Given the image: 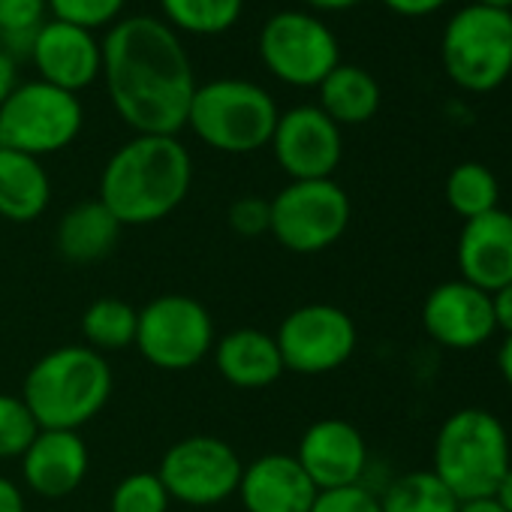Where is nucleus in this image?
Segmentation results:
<instances>
[{"mask_svg":"<svg viewBox=\"0 0 512 512\" xmlns=\"http://www.w3.org/2000/svg\"><path fill=\"white\" fill-rule=\"evenodd\" d=\"M103 85L115 115L139 136L187 127L196 73L181 37L157 16H124L103 37Z\"/></svg>","mask_w":512,"mask_h":512,"instance_id":"obj_1","label":"nucleus"},{"mask_svg":"<svg viewBox=\"0 0 512 512\" xmlns=\"http://www.w3.org/2000/svg\"><path fill=\"white\" fill-rule=\"evenodd\" d=\"M193 187V157L178 136H133L100 172V202L121 226L166 220Z\"/></svg>","mask_w":512,"mask_h":512,"instance_id":"obj_2","label":"nucleus"},{"mask_svg":"<svg viewBox=\"0 0 512 512\" xmlns=\"http://www.w3.org/2000/svg\"><path fill=\"white\" fill-rule=\"evenodd\" d=\"M115 389L112 365L85 344H64L40 356L22 386V401L46 431H79L94 422Z\"/></svg>","mask_w":512,"mask_h":512,"instance_id":"obj_3","label":"nucleus"},{"mask_svg":"<svg viewBox=\"0 0 512 512\" xmlns=\"http://www.w3.org/2000/svg\"><path fill=\"white\" fill-rule=\"evenodd\" d=\"M512 467L506 425L485 407H461L434 437V473L458 500L491 497Z\"/></svg>","mask_w":512,"mask_h":512,"instance_id":"obj_4","label":"nucleus"},{"mask_svg":"<svg viewBox=\"0 0 512 512\" xmlns=\"http://www.w3.org/2000/svg\"><path fill=\"white\" fill-rule=\"evenodd\" d=\"M278 115L281 109L263 85L226 76L196 85L187 127L211 151L253 154L272 142Z\"/></svg>","mask_w":512,"mask_h":512,"instance_id":"obj_5","label":"nucleus"},{"mask_svg":"<svg viewBox=\"0 0 512 512\" xmlns=\"http://www.w3.org/2000/svg\"><path fill=\"white\" fill-rule=\"evenodd\" d=\"M440 61L461 91H497L512 76V10L461 7L443 28Z\"/></svg>","mask_w":512,"mask_h":512,"instance_id":"obj_6","label":"nucleus"},{"mask_svg":"<svg viewBox=\"0 0 512 512\" xmlns=\"http://www.w3.org/2000/svg\"><path fill=\"white\" fill-rule=\"evenodd\" d=\"M82 127V100L43 79L19 82L0 106V145L37 160L70 148Z\"/></svg>","mask_w":512,"mask_h":512,"instance_id":"obj_7","label":"nucleus"},{"mask_svg":"<svg viewBox=\"0 0 512 512\" xmlns=\"http://www.w3.org/2000/svg\"><path fill=\"white\" fill-rule=\"evenodd\" d=\"M256 55L272 79L290 88H320L341 64V43L317 13L281 10L263 22Z\"/></svg>","mask_w":512,"mask_h":512,"instance_id":"obj_8","label":"nucleus"},{"mask_svg":"<svg viewBox=\"0 0 512 512\" xmlns=\"http://www.w3.org/2000/svg\"><path fill=\"white\" fill-rule=\"evenodd\" d=\"M275 241L290 253H323L338 244L353 220V202L335 178L290 181L272 199Z\"/></svg>","mask_w":512,"mask_h":512,"instance_id":"obj_9","label":"nucleus"},{"mask_svg":"<svg viewBox=\"0 0 512 512\" xmlns=\"http://www.w3.org/2000/svg\"><path fill=\"white\" fill-rule=\"evenodd\" d=\"M217 341L214 317L187 293H163L139 308L136 350L157 371H190L211 356Z\"/></svg>","mask_w":512,"mask_h":512,"instance_id":"obj_10","label":"nucleus"},{"mask_svg":"<svg viewBox=\"0 0 512 512\" xmlns=\"http://www.w3.org/2000/svg\"><path fill=\"white\" fill-rule=\"evenodd\" d=\"M244 461L214 434H190L175 440L157 467V476L172 500L184 506H217L238 494Z\"/></svg>","mask_w":512,"mask_h":512,"instance_id":"obj_11","label":"nucleus"},{"mask_svg":"<svg viewBox=\"0 0 512 512\" xmlns=\"http://www.w3.org/2000/svg\"><path fill=\"white\" fill-rule=\"evenodd\" d=\"M284 368L302 377H320L344 368L359 344L353 317L329 302H311L290 311L275 332Z\"/></svg>","mask_w":512,"mask_h":512,"instance_id":"obj_12","label":"nucleus"},{"mask_svg":"<svg viewBox=\"0 0 512 512\" xmlns=\"http://www.w3.org/2000/svg\"><path fill=\"white\" fill-rule=\"evenodd\" d=\"M269 145L290 181L332 178L344 160L341 127L314 103L281 112Z\"/></svg>","mask_w":512,"mask_h":512,"instance_id":"obj_13","label":"nucleus"},{"mask_svg":"<svg viewBox=\"0 0 512 512\" xmlns=\"http://www.w3.org/2000/svg\"><path fill=\"white\" fill-rule=\"evenodd\" d=\"M422 326L428 338L446 350H476L497 332L491 296L467 281H443L422 302Z\"/></svg>","mask_w":512,"mask_h":512,"instance_id":"obj_14","label":"nucleus"},{"mask_svg":"<svg viewBox=\"0 0 512 512\" xmlns=\"http://www.w3.org/2000/svg\"><path fill=\"white\" fill-rule=\"evenodd\" d=\"M28 58L37 67V79L76 97L97 85L103 76V40H97V34L85 28L58 19H49L40 28L28 49Z\"/></svg>","mask_w":512,"mask_h":512,"instance_id":"obj_15","label":"nucleus"},{"mask_svg":"<svg viewBox=\"0 0 512 512\" xmlns=\"http://www.w3.org/2000/svg\"><path fill=\"white\" fill-rule=\"evenodd\" d=\"M296 458L317 485V491L347 488L365 482L368 443L353 422L326 416L305 428Z\"/></svg>","mask_w":512,"mask_h":512,"instance_id":"obj_16","label":"nucleus"},{"mask_svg":"<svg viewBox=\"0 0 512 512\" xmlns=\"http://www.w3.org/2000/svg\"><path fill=\"white\" fill-rule=\"evenodd\" d=\"M455 260L461 281L479 287L488 296L512 284V214L494 208L488 214L464 220Z\"/></svg>","mask_w":512,"mask_h":512,"instance_id":"obj_17","label":"nucleus"},{"mask_svg":"<svg viewBox=\"0 0 512 512\" xmlns=\"http://www.w3.org/2000/svg\"><path fill=\"white\" fill-rule=\"evenodd\" d=\"M317 494V485L290 452L253 458L238 482V500L247 512H311Z\"/></svg>","mask_w":512,"mask_h":512,"instance_id":"obj_18","label":"nucleus"},{"mask_svg":"<svg viewBox=\"0 0 512 512\" xmlns=\"http://www.w3.org/2000/svg\"><path fill=\"white\" fill-rule=\"evenodd\" d=\"M22 461V479L28 491L58 500L73 494L91 467L88 443L79 431H46L34 437V443L25 449Z\"/></svg>","mask_w":512,"mask_h":512,"instance_id":"obj_19","label":"nucleus"},{"mask_svg":"<svg viewBox=\"0 0 512 512\" xmlns=\"http://www.w3.org/2000/svg\"><path fill=\"white\" fill-rule=\"evenodd\" d=\"M211 359L217 374L235 389H269L287 374L275 335L250 326L220 335Z\"/></svg>","mask_w":512,"mask_h":512,"instance_id":"obj_20","label":"nucleus"},{"mask_svg":"<svg viewBox=\"0 0 512 512\" xmlns=\"http://www.w3.org/2000/svg\"><path fill=\"white\" fill-rule=\"evenodd\" d=\"M121 229L124 226L118 223V217L100 199H85L61 214L55 247L70 266H91L106 260L118 247Z\"/></svg>","mask_w":512,"mask_h":512,"instance_id":"obj_21","label":"nucleus"},{"mask_svg":"<svg viewBox=\"0 0 512 512\" xmlns=\"http://www.w3.org/2000/svg\"><path fill=\"white\" fill-rule=\"evenodd\" d=\"M52 202V178L43 160L0 145V217L34 223Z\"/></svg>","mask_w":512,"mask_h":512,"instance_id":"obj_22","label":"nucleus"},{"mask_svg":"<svg viewBox=\"0 0 512 512\" xmlns=\"http://www.w3.org/2000/svg\"><path fill=\"white\" fill-rule=\"evenodd\" d=\"M320 109L338 124V127H359L368 124L380 109V85L377 79L356 67V64H338L317 88Z\"/></svg>","mask_w":512,"mask_h":512,"instance_id":"obj_23","label":"nucleus"},{"mask_svg":"<svg viewBox=\"0 0 512 512\" xmlns=\"http://www.w3.org/2000/svg\"><path fill=\"white\" fill-rule=\"evenodd\" d=\"M82 338L85 347L97 353H118L136 344V329H139V308H133L124 299L103 296L94 299L85 314H82Z\"/></svg>","mask_w":512,"mask_h":512,"instance_id":"obj_24","label":"nucleus"},{"mask_svg":"<svg viewBox=\"0 0 512 512\" xmlns=\"http://www.w3.org/2000/svg\"><path fill=\"white\" fill-rule=\"evenodd\" d=\"M157 7L175 34L220 37L238 25L244 0H157Z\"/></svg>","mask_w":512,"mask_h":512,"instance_id":"obj_25","label":"nucleus"},{"mask_svg":"<svg viewBox=\"0 0 512 512\" xmlns=\"http://www.w3.org/2000/svg\"><path fill=\"white\" fill-rule=\"evenodd\" d=\"M377 497L383 512H455L461 503L434 470L401 473Z\"/></svg>","mask_w":512,"mask_h":512,"instance_id":"obj_26","label":"nucleus"},{"mask_svg":"<svg viewBox=\"0 0 512 512\" xmlns=\"http://www.w3.org/2000/svg\"><path fill=\"white\" fill-rule=\"evenodd\" d=\"M500 199V184L497 175L482 166V163H458L449 178H446V205L461 217V220H473L479 214H488Z\"/></svg>","mask_w":512,"mask_h":512,"instance_id":"obj_27","label":"nucleus"},{"mask_svg":"<svg viewBox=\"0 0 512 512\" xmlns=\"http://www.w3.org/2000/svg\"><path fill=\"white\" fill-rule=\"evenodd\" d=\"M49 22V4L46 0H0V37L10 55L19 49L28 55L34 37Z\"/></svg>","mask_w":512,"mask_h":512,"instance_id":"obj_28","label":"nucleus"},{"mask_svg":"<svg viewBox=\"0 0 512 512\" xmlns=\"http://www.w3.org/2000/svg\"><path fill=\"white\" fill-rule=\"evenodd\" d=\"M169 506V491L163 488L160 476L148 470L118 479L109 497V512H169Z\"/></svg>","mask_w":512,"mask_h":512,"instance_id":"obj_29","label":"nucleus"},{"mask_svg":"<svg viewBox=\"0 0 512 512\" xmlns=\"http://www.w3.org/2000/svg\"><path fill=\"white\" fill-rule=\"evenodd\" d=\"M40 434V425L22 395L0 392V461L22 458Z\"/></svg>","mask_w":512,"mask_h":512,"instance_id":"obj_30","label":"nucleus"},{"mask_svg":"<svg viewBox=\"0 0 512 512\" xmlns=\"http://www.w3.org/2000/svg\"><path fill=\"white\" fill-rule=\"evenodd\" d=\"M49 16L85 31H103L124 19L127 0H46Z\"/></svg>","mask_w":512,"mask_h":512,"instance_id":"obj_31","label":"nucleus"},{"mask_svg":"<svg viewBox=\"0 0 512 512\" xmlns=\"http://www.w3.org/2000/svg\"><path fill=\"white\" fill-rule=\"evenodd\" d=\"M226 223L241 238H260L272 226V202L260 193H247L232 199L226 211Z\"/></svg>","mask_w":512,"mask_h":512,"instance_id":"obj_32","label":"nucleus"},{"mask_svg":"<svg viewBox=\"0 0 512 512\" xmlns=\"http://www.w3.org/2000/svg\"><path fill=\"white\" fill-rule=\"evenodd\" d=\"M311 512H383V509H380L377 491L368 488L365 482H359V485H347V488L320 491Z\"/></svg>","mask_w":512,"mask_h":512,"instance_id":"obj_33","label":"nucleus"},{"mask_svg":"<svg viewBox=\"0 0 512 512\" xmlns=\"http://www.w3.org/2000/svg\"><path fill=\"white\" fill-rule=\"evenodd\" d=\"M449 0H383V7L392 10L395 16H404V19H422V16H431L437 10H443Z\"/></svg>","mask_w":512,"mask_h":512,"instance_id":"obj_34","label":"nucleus"},{"mask_svg":"<svg viewBox=\"0 0 512 512\" xmlns=\"http://www.w3.org/2000/svg\"><path fill=\"white\" fill-rule=\"evenodd\" d=\"M491 314H494L497 332H503V338L512 335V284L491 293Z\"/></svg>","mask_w":512,"mask_h":512,"instance_id":"obj_35","label":"nucleus"},{"mask_svg":"<svg viewBox=\"0 0 512 512\" xmlns=\"http://www.w3.org/2000/svg\"><path fill=\"white\" fill-rule=\"evenodd\" d=\"M0 512H28L22 485L7 476H0Z\"/></svg>","mask_w":512,"mask_h":512,"instance_id":"obj_36","label":"nucleus"},{"mask_svg":"<svg viewBox=\"0 0 512 512\" xmlns=\"http://www.w3.org/2000/svg\"><path fill=\"white\" fill-rule=\"evenodd\" d=\"M19 85V67H16V55H10L4 46H0V106L13 94V88Z\"/></svg>","mask_w":512,"mask_h":512,"instance_id":"obj_37","label":"nucleus"},{"mask_svg":"<svg viewBox=\"0 0 512 512\" xmlns=\"http://www.w3.org/2000/svg\"><path fill=\"white\" fill-rule=\"evenodd\" d=\"M302 4L311 7L314 13H344V10L359 7L362 0H302Z\"/></svg>","mask_w":512,"mask_h":512,"instance_id":"obj_38","label":"nucleus"},{"mask_svg":"<svg viewBox=\"0 0 512 512\" xmlns=\"http://www.w3.org/2000/svg\"><path fill=\"white\" fill-rule=\"evenodd\" d=\"M497 368H500L503 383L512 389V335H506V338L500 341V350H497Z\"/></svg>","mask_w":512,"mask_h":512,"instance_id":"obj_39","label":"nucleus"},{"mask_svg":"<svg viewBox=\"0 0 512 512\" xmlns=\"http://www.w3.org/2000/svg\"><path fill=\"white\" fill-rule=\"evenodd\" d=\"M497 503H500V509L503 512H512V467L503 473V479L497 482V488H494V494H491Z\"/></svg>","mask_w":512,"mask_h":512,"instance_id":"obj_40","label":"nucleus"},{"mask_svg":"<svg viewBox=\"0 0 512 512\" xmlns=\"http://www.w3.org/2000/svg\"><path fill=\"white\" fill-rule=\"evenodd\" d=\"M455 512H503L494 497H476V500H461Z\"/></svg>","mask_w":512,"mask_h":512,"instance_id":"obj_41","label":"nucleus"},{"mask_svg":"<svg viewBox=\"0 0 512 512\" xmlns=\"http://www.w3.org/2000/svg\"><path fill=\"white\" fill-rule=\"evenodd\" d=\"M470 4L491 7V10H512V0H470Z\"/></svg>","mask_w":512,"mask_h":512,"instance_id":"obj_42","label":"nucleus"}]
</instances>
